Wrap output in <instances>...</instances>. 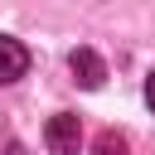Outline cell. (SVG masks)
<instances>
[{
    "label": "cell",
    "instance_id": "1",
    "mask_svg": "<svg viewBox=\"0 0 155 155\" xmlns=\"http://www.w3.org/2000/svg\"><path fill=\"white\" fill-rule=\"evenodd\" d=\"M44 145H48L53 155H78V150H82V121H78L73 111L48 116V126H44Z\"/></svg>",
    "mask_w": 155,
    "mask_h": 155
},
{
    "label": "cell",
    "instance_id": "2",
    "mask_svg": "<svg viewBox=\"0 0 155 155\" xmlns=\"http://www.w3.org/2000/svg\"><path fill=\"white\" fill-rule=\"evenodd\" d=\"M68 68H73L78 87H87V92L107 82V63H102V58H97L92 48H73V53H68Z\"/></svg>",
    "mask_w": 155,
    "mask_h": 155
},
{
    "label": "cell",
    "instance_id": "3",
    "mask_svg": "<svg viewBox=\"0 0 155 155\" xmlns=\"http://www.w3.org/2000/svg\"><path fill=\"white\" fill-rule=\"evenodd\" d=\"M24 73H29V48H24L19 39L0 34V82H15V78H24Z\"/></svg>",
    "mask_w": 155,
    "mask_h": 155
},
{
    "label": "cell",
    "instance_id": "4",
    "mask_svg": "<svg viewBox=\"0 0 155 155\" xmlns=\"http://www.w3.org/2000/svg\"><path fill=\"white\" fill-rule=\"evenodd\" d=\"M92 155H126V136H116V131H102V136L92 140Z\"/></svg>",
    "mask_w": 155,
    "mask_h": 155
},
{
    "label": "cell",
    "instance_id": "5",
    "mask_svg": "<svg viewBox=\"0 0 155 155\" xmlns=\"http://www.w3.org/2000/svg\"><path fill=\"white\" fill-rule=\"evenodd\" d=\"M145 102H150V111H155V73L145 78Z\"/></svg>",
    "mask_w": 155,
    "mask_h": 155
}]
</instances>
